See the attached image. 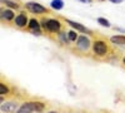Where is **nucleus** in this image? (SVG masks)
<instances>
[{
    "mask_svg": "<svg viewBox=\"0 0 125 113\" xmlns=\"http://www.w3.org/2000/svg\"><path fill=\"white\" fill-rule=\"evenodd\" d=\"M14 24L19 28V29H25L29 24V19H28V15L24 13V12H20L15 19H14Z\"/></svg>",
    "mask_w": 125,
    "mask_h": 113,
    "instance_id": "obj_6",
    "label": "nucleus"
},
{
    "mask_svg": "<svg viewBox=\"0 0 125 113\" xmlns=\"http://www.w3.org/2000/svg\"><path fill=\"white\" fill-rule=\"evenodd\" d=\"M1 3L5 4L6 6H9L10 9H15V10H18V9L20 8L19 4H18L16 1H13V0H1Z\"/></svg>",
    "mask_w": 125,
    "mask_h": 113,
    "instance_id": "obj_15",
    "label": "nucleus"
},
{
    "mask_svg": "<svg viewBox=\"0 0 125 113\" xmlns=\"http://www.w3.org/2000/svg\"><path fill=\"white\" fill-rule=\"evenodd\" d=\"M96 22L100 24V25H103V26H105V28H109L110 26V23H109V20H106L105 18H98L96 19Z\"/></svg>",
    "mask_w": 125,
    "mask_h": 113,
    "instance_id": "obj_17",
    "label": "nucleus"
},
{
    "mask_svg": "<svg viewBox=\"0 0 125 113\" xmlns=\"http://www.w3.org/2000/svg\"><path fill=\"white\" fill-rule=\"evenodd\" d=\"M30 102H31V106H33L34 112H36V113H41L46 107V104L44 102H39V100H30Z\"/></svg>",
    "mask_w": 125,
    "mask_h": 113,
    "instance_id": "obj_12",
    "label": "nucleus"
},
{
    "mask_svg": "<svg viewBox=\"0 0 125 113\" xmlns=\"http://www.w3.org/2000/svg\"><path fill=\"white\" fill-rule=\"evenodd\" d=\"M121 62H123V64L125 65V57H123V60H121Z\"/></svg>",
    "mask_w": 125,
    "mask_h": 113,
    "instance_id": "obj_24",
    "label": "nucleus"
},
{
    "mask_svg": "<svg viewBox=\"0 0 125 113\" xmlns=\"http://www.w3.org/2000/svg\"><path fill=\"white\" fill-rule=\"evenodd\" d=\"M91 49H93V53L95 54L96 57H99V58H105V57L110 53V47H109V44L106 43L105 39H101V38L94 40Z\"/></svg>",
    "mask_w": 125,
    "mask_h": 113,
    "instance_id": "obj_2",
    "label": "nucleus"
},
{
    "mask_svg": "<svg viewBox=\"0 0 125 113\" xmlns=\"http://www.w3.org/2000/svg\"><path fill=\"white\" fill-rule=\"evenodd\" d=\"M30 33L34 34V35H41V34H43V33H41V29H39V30H31Z\"/></svg>",
    "mask_w": 125,
    "mask_h": 113,
    "instance_id": "obj_19",
    "label": "nucleus"
},
{
    "mask_svg": "<svg viewBox=\"0 0 125 113\" xmlns=\"http://www.w3.org/2000/svg\"><path fill=\"white\" fill-rule=\"evenodd\" d=\"M25 9L28 10V12H30L31 14H35V15H41V14H49L50 13V10L44 6V5H41L36 1H28L25 3Z\"/></svg>",
    "mask_w": 125,
    "mask_h": 113,
    "instance_id": "obj_3",
    "label": "nucleus"
},
{
    "mask_svg": "<svg viewBox=\"0 0 125 113\" xmlns=\"http://www.w3.org/2000/svg\"><path fill=\"white\" fill-rule=\"evenodd\" d=\"M48 113H59L58 111H50V112H48Z\"/></svg>",
    "mask_w": 125,
    "mask_h": 113,
    "instance_id": "obj_23",
    "label": "nucleus"
},
{
    "mask_svg": "<svg viewBox=\"0 0 125 113\" xmlns=\"http://www.w3.org/2000/svg\"><path fill=\"white\" fill-rule=\"evenodd\" d=\"M68 37H69V39H70V42H76V39L79 38L76 30H70V32L68 33Z\"/></svg>",
    "mask_w": 125,
    "mask_h": 113,
    "instance_id": "obj_16",
    "label": "nucleus"
},
{
    "mask_svg": "<svg viewBox=\"0 0 125 113\" xmlns=\"http://www.w3.org/2000/svg\"><path fill=\"white\" fill-rule=\"evenodd\" d=\"M78 1H80V3H88V4H90V3H91V0H78Z\"/></svg>",
    "mask_w": 125,
    "mask_h": 113,
    "instance_id": "obj_21",
    "label": "nucleus"
},
{
    "mask_svg": "<svg viewBox=\"0 0 125 113\" xmlns=\"http://www.w3.org/2000/svg\"><path fill=\"white\" fill-rule=\"evenodd\" d=\"M41 28V24H40V20L35 19V18H31L29 20V24L26 26V30H29V32H31V30H39Z\"/></svg>",
    "mask_w": 125,
    "mask_h": 113,
    "instance_id": "obj_10",
    "label": "nucleus"
},
{
    "mask_svg": "<svg viewBox=\"0 0 125 113\" xmlns=\"http://www.w3.org/2000/svg\"><path fill=\"white\" fill-rule=\"evenodd\" d=\"M65 23H68L71 28H74L76 32H80V33H85V34H93V32L90 29H88L86 26H84L80 23H76L74 20H70V19H65Z\"/></svg>",
    "mask_w": 125,
    "mask_h": 113,
    "instance_id": "obj_7",
    "label": "nucleus"
},
{
    "mask_svg": "<svg viewBox=\"0 0 125 113\" xmlns=\"http://www.w3.org/2000/svg\"><path fill=\"white\" fill-rule=\"evenodd\" d=\"M33 112L34 109H33V106H31V102H24L15 113H33Z\"/></svg>",
    "mask_w": 125,
    "mask_h": 113,
    "instance_id": "obj_9",
    "label": "nucleus"
},
{
    "mask_svg": "<svg viewBox=\"0 0 125 113\" xmlns=\"http://www.w3.org/2000/svg\"><path fill=\"white\" fill-rule=\"evenodd\" d=\"M115 30H118V32H121V33H125V30L124 29H120V28H114Z\"/></svg>",
    "mask_w": 125,
    "mask_h": 113,
    "instance_id": "obj_22",
    "label": "nucleus"
},
{
    "mask_svg": "<svg viewBox=\"0 0 125 113\" xmlns=\"http://www.w3.org/2000/svg\"><path fill=\"white\" fill-rule=\"evenodd\" d=\"M8 93H9L8 86L1 82V83H0V94H1V96H5V94H8Z\"/></svg>",
    "mask_w": 125,
    "mask_h": 113,
    "instance_id": "obj_18",
    "label": "nucleus"
},
{
    "mask_svg": "<svg viewBox=\"0 0 125 113\" xmlns=\"http://www.w3.org/2000/svg\"><path fill=\"white\" fill-rule=\"evenodd\" d=\"M19 103L16 100H9V102H3L0 106V111L3 113H15L19 109Z\"/></svg>",
    "mask_w": 125,
    "mask_h": 113,
    "instance_id": "obj_5",
    "label": "nucleus"
},
{
    "mask_svg": "<svg viewBox=\"0 0 125 113\" xmlns=\"http://www.w3.org/2000/svg\"><path fill=\"white\" fill-rule=\"evenodd\" d=\"M75 47L78 50H80V52L83 53H85L88 52V50L93 47L91 42H90V39L85 35H79V38L76 39V42H75Z\"/></svg>",
    "mask_w": 125,
    "mask_h": 113,
    "instance_id": "obj_4",
    "label": "nucleus"
},
{
    "mask_svg": "<svg viewBox=\"0 0 125 113\" xmlns=\"http://www.w3.org/2000/svg\"><path fill=\"white\" fill-rule=\"evenodd\" d=\"M109 1H111L113 4H120V3L124 1V0H109Z\"/></svg>",
    "mask_w": 125,
    "mask_h": 113,
    "instance_id": "obj_20",
    "label": "nucleus"
},
{
    "mask_svg": "<svg viewBox=\"0 0 125 113\" xmlns=\"http://www.w3.org/2000/svg\"><path fill=\"white\" fill-rule=\"evenodd\" d=\"M1 20H5V22H11V20L15 19V14L11 9H1Z\"/></svg>",
    "mask_w": 125,
    "mask_h": 113,
    "instance_id": "obj_8",
    "label": "nucleus"
},
{
    "mask_svg": "<svg viewBox=\"0 0 125 113\" xmlns=\"http://www.w3.org/2000/svg\"><path fill=\"white\" fill-rule=\"evenodd\" d=\"M71 113H80V112H71Z\"/></svg>",
    "mask_w": 125,
    "mask_h": 113,
    "instance_id": "obj_25",
    "label": "nucleus"
},
{
    "mask_svg": "<svg viewBox=\"0 0 125 113\" xmlns=\"http://www.w3.org/2000/svg\"><path fill=\"white\" fill-rule=\"evenodd\" d=\"M62 113H68V112H62Z\"/></svg>",
    "mask_w": 125,
    "mask_h": 113,
    "instance_id": "obj_26",
    "label": "nucleus"
},
{
    "mask_svg": "<svg viewBox=\"0 0 125 113\" xmlns=\"http://www.w3.org/2000/svg\"><path fill=\"white\" fill-rule=\"evenodd\" d=\"M40 24H41V29L45 30L46 33H55L58 34L59 32H61L62 24L59 19H48V18H41L40 19Z\"/></svg>",
    "mask_w": 125,
    "mask_h": 113,
    "instance_id": "obj_1",
    "label": "nucleus"
},
{
    "mask_svg": "<svg viewBox=\"0 0 125 113\" xmlns=\"http://www.w3.org/2000/svg\"><path fill=\"white\" fill-rule=\"evenodd\" d=\"M58 40L64 45H70V43H71L69 37H68V33L65 32V30H61V32L58 33Z\"/></svg>",
    "mask_w": 125,
    "mask_h": 113,
    "instance_id": "obj_11",
    "label": "nucleus"
},
{
    "mask_svg": "<svg viewBox=\"0 0 125 113\" xmlns=\"http://www.w3.org/2000/svg\"><path fill=\"white\" fill-rule=\"evenodd\" d=\"M110 42L115 45H125V35H114L110 38Z\"/></svg>",
    "mask_w": 125,
    "mask_h": 113,
    "instance_id": "obj_13",
    "label": "nucleus"
},
{
    "mask_svg": "<svg viewBox=\"0 0 125 113\" xmlns=\"http://www.w3.org/2000/svg\"><path fill=\"white\" fill-rule=\"evenodd\" d=\"M50 8L54 9V10H61L64 8V1H62V0H51Z\"/></svg>",
    "mask_w": 125,
    "mask_h": 113,
    "instance_id": "obj_14",
    "label": "nucleus"
}]
</instances>
